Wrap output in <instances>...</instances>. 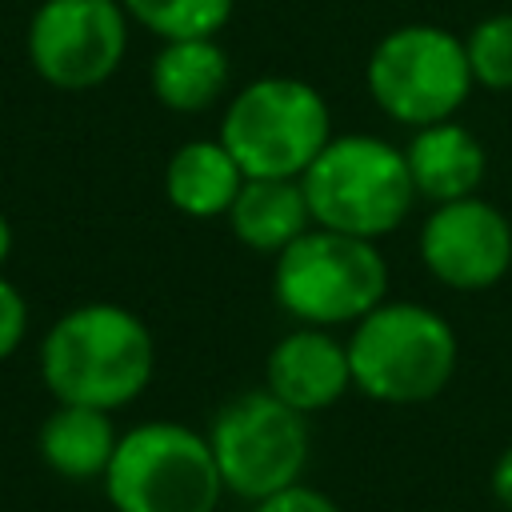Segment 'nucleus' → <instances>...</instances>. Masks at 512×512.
Wrapping results in <instances>:
<instances>
[{
	"instance_id": "7ed1b4c3",
	"label": "nucleus",
	"mask_w": 512,
	"mask_h": 512,
	"mask_svg": "<svg viewBox=\"0 0 512 512\" xmlns=\"http://www.w3.org/2000/svg\"><path fill=\"white\" fill-rule=\"evenodd\" d=\"M456 352L452 324L416 300L376 304L348 336L352 384L380 404H424L444 392Z\"/></svg>"
},
{
	"instance_id": "423d86ee",
	"label": "nucleus",
	"mask_w": 512,
	"mask_h": 512,
	"mask_svg": "<svg viewBox=\"0 0 512 512\" xmlns=\"http://www.w3.org/2000/svg\"><path fill=\"white\" fill-rule=\"evenodd\" d=\"M272 292L300 324H356L376 304H384L388 264L372 240L316 224L276 252Z\"/></svg>"
},
{
	"instance_id": "4be33fe9",
	"label": "nucleus",
	"mask_w": 512,
	"mask_h": 512,
	"mask_svg": "<svg viewBox=\"0 0 512 512\" xmlns=\"http://www.w3.org/2000/svg\"><path fill=\"white\" fill-rule=\"evenodd\" d=\"M8 252H12V228H8V220H4V212H0V264L8 260Z\"/></svg>"
},
{
	"instance_id": "a211bd4d",
	"label": "nucleus",
	"mask_w": 512,
	"mask_h": 512,
	"mask_svg": "<svg viewBox=\"0 0 512 512\" xmlns=\"http://www.w3.org/2000/svg\"><path fill=\"white\" fill-rule=\"evenodd\" d=\"M464 52H468V68L476 84L492 92H508L512 88V12L484 16L468 32Z\"/></svg>"
},
{
	"instance_id": "f03ea898",
	"label": "nucleus",
	"mask_w": 512,
	"mask_h": 512,
	"mask_svg": "<svg viewBox=\"0 0 512 512\" xmlns=\"http://www.w3.org/2000/svg\"><path fill=\"white\" fill-rule=\"evenodd\" d=\"M300 184L312 224L364 240L400 228V220L416 200V184L404 152L368 132L332 136L324 152L308 164Z\"/></svg>"
},
{
	"instance_id": "20e7f679",
	"label": "nucleus",
	"mask_w": 512,
	"mask_h": 512,
	"mask_svg": "<svg viewBox=\"0 0 512 512\" xmlns=\"http://www.w3.org/2000/svg\"><path fill=\"white\" fill-rule=\"evenodd\" d=\"M104 492L116 512H216L224 480L204 432L148 420L120 432Z\"/></svg>"
},
{
	"instance_id": "39448f33",
	"label": "nucleus",
	"mask_w": 512,
	"mask_h": 512,
	"mask_svg": "<svg viewBox=\"0 0 512 512\" xmlns=\"http://www.w3.org/2000/svg\"><path fill=\"white\" fill-rule=\"evenodd\" d=\"M328 140V104L296 76H256L232 96L220 120V144L236 156L244 176L300 180Z\"/></svg>"
},
{
	"instance_id": "412c9836",
	"label": "nucleus",
	"mask_w": 512,
	"mask_h": 512,
	"mask_svg": "<svg viewBox=\"0 0 512 512\" xmlns=\"http://www.w3.org/2000/svg\"><path fill=\"white\" fill-rule=\"evenodd\" d=\"M492 492H496V500L504 508H512V444L500 452V460L492 468Z\"/></svg>"
},
{
	"instance_id": "9d476101",
	"label": "nucleus",
	"mask_w": 512,
	"mask_h": 512,
	"mask_svg": "<svg viewBox=\"0 0 512 512\" xmlns=\"http://www.w3.org/2000/svg\"><path fill=\"white\" fill-rule=\"evenodd\" d=\"M420 260L448 288H492L512 264V224L480 196L436 204L420 228Z\"/></svg>"
},
{
	"instance_id": "9b49d317",
	"label": "nucleus",
	"mask_w": 512,
	"mask_h": 512,
	"mask_svg": "<svg viewBox=\"0 0 512 512\" xmlns=\"http://www.w3.org/2000/svg\"><path fill=\"white\" fill-rule=\"evenodd\" d=\"M264 384L272 396L292 404L296 412L332 408L352 388L348 344H340L328 328L300 324L296 332L280 336L264 364Z\"/></svg>"
},
{
	"instance_id": "6ab92c4d",
	"label": "nucleus",
	"mask_w": 512,
	"mask_h": 512,
	"mask_svg": "<svg viewBox=\"0 0 512 512\" xmlns=\"http://www.w3.org/2000/svg\"><path fill=\"white\" fill-rule=\"evenodd\" d=\"M24 332H28V304H24L20 288L0 276V360H8L16 352Z\"/></svg>"
},
{
	"instance_id": "f3484780",
	"label": "nucleus",
	"mask_w": 512,
	"mask_h": 512,
	"mask_svg": "<svg viewBox=\"0 0 512 512\" xmlns=\"http://www.w3.org/2000/svg\"><path fill=\"white\" fill-rule=\"evenodd\" d=\"M124 12L144 24L160 40H184V36H216L236 0H120Z\"/></svg>"
},
{
	"instance_id": "dca6fc26",
	"label": "nucleus",
	"mask_w": 512,
	"mask_h": 512,
	"mask_svg": "<svg viewBox=\"0 0 512 512\" xmlns=\"http://www.w3.org/2000/svg\"><path fill=\"white\" fill-rule=\"evenodd\" d=\"M228 88V56L216 36L164 40L152 60V92L168 112H204Z\"/></svg>"
},
{
	"instance_id": "aec40b11",
	"label": "nucleus",
	"mask_w": 512,
	"mask_h": 512,
	"mask_svg": "<svg viewBox=\"0 0 512 512\" xmlns=\"http://www.w3.org/2000/svg\"><path fill=\"white\" fill-rule=\"evenodd\" d=\"M252 512H340L336 500H328L320 488H308V484H288L264 500L252 504Z\"/></svg>"
},
{
	"instance_id": "2eb2a0df",
	"label": "nucleus",
	"mask_w": 512,
	"mask_h": 512,
	"mask_svg": "<svg viewBox=\"0 0 512 512\" xmlns=\"http://www.w3.org/2000/svg\"><path fill=\"white\" fill-rule=\"evenodd\" d=\"M228 224L240 244L252 252H284L296 236L308 232L312 212L304 200L300 180H268V176H248L228 208Z\"/></svg>"
},
{
	"instance_id": "1a4fd4ad",
	"label": "nucleus",
	"mask_w": 512,
	"mask_h": 512,
	"mask_svg": "<svg viewBox=\"0 0 512 512\" xmlns=\"http://www.w3.org/2000/svg\"><path fill=\"white\" fill-rule=\"evenodd\" d=\"M128 52L120 0H44L28 24V60L60 92H88L112 80Z\"/></svg>"
},
{
	"instance_id": "f257e3e1",
	"label": "nucleus",
	"mask_w": 512,
	"mask_h": 512,
	"mask_svg": "<svg viewBox=\"0 0 512 512\" xmlns=\"http://www.w3.org/2000/svg\"><path fill=\"white\" fill-rule=\"evenodd\" d=\"M156 348L148 324L124 304L92 300L68 308L40 344V376L60 404L116 412L152 380Z\"/></svg>"
},
{
	"instance_id": "0eeeda50",
	"label": "nucleus",
	"mask_w": 512,
	"mask_h": 512,
	"mask_svg": "<svg viewBox=\"0 0 512 512\" xmlns=\"http://www.w3.org/2000/svg\"><path fill=\"white\" fill-rule=\"evenodd\" d=\"M472 84L464 40L436 24H404L368 56V92L376 108L408 128L452 120Z\"/></svg>"
},
{
	"instance_id": "4468645a",
	"label": "nucleus",
	"mask_w": 512,
	"mask_h": 512,
	"mask_svg": "<svg viewBox=\"0 0 512 512\" xmlns=\"http://www.w3.org/2000/svg\"><path fill=\"white\" fill-rule=\"evenodd\" d=\"M120 432L112 428V412L88 404H56L44 416L36 448L40 460L64 480H104Z\"/></svg>"
},
{
	"instance_id": "ddd939ff",
	"label": "nucleus",
	"mask_w": 512,
	"mask_h": 512,
	"mask_svg": "<svg viewBox=\"0 0 512 512\" xmlns=\"http://www.w3.org/2000/svg\"><path fill=\"white\" fill-rule=\"evenodd\" d=\"M244 180H248L244 168L220 144V136L188 140L184 148L172 152V160L164 168V196L176 212H184L192 220H212V216H228Z\"/></svg>"
},
{
	"instance_id": "6e6552de",
	"label": "nucleus",
	"mask_w": 512,
	"mask_h": 512,
	"mask_svg": "<svg viewBox=\"0 0 512 512\" xmlns=\"http://www.w3.org/2000/svg\"><path fill=\"white\" fill-rule=\"evenodd\" d=\"M208 444L224 480V492L256 504L288 484H300L308 460V428L304 412L272 396L268 388L232 396L212 428Z\"/></svg>"
},
{
	"instance_id": "f8f14e48",
	"label": "nucleus",
	"mask_w": 512,
	"mask_h": 512,
	"mask_svg": "<svg viewBox=\"0 0 512 512\" xmlns=\"http://www.w3.org/2000/svg\"><path fill=\"white\" fill-rule=\"evenodd\" d=\"M404 160H408L416 196L432 204L476 196L484 180V164H488L480 140L456 120H436V124L416 128V136L404 148Z\"/></svg>"
}]
</instances>
